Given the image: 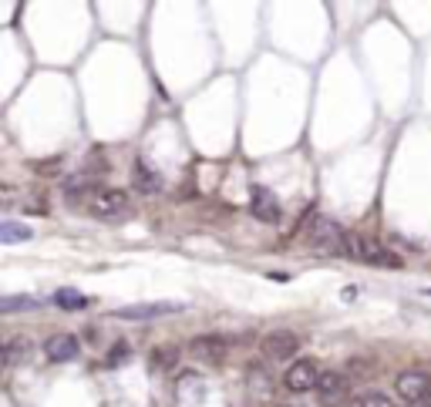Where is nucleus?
Segmentation results:
<instances>
[{
	"label": "nucleus",
	"mask_w": 431,
	"mask_h": 407,
	"mask_svg": "<svg viewBox=\"0 0 431 407\" xmlns=\"http://www.w3.org/2000/svg\"><path fill=\"white\" fill-rule=\"evenodd\" d=\"M418 407H431V401H425V404H418Z\"/></svg>",
	"instance_id": "6ab92c4d"
},
{
	"label": "nucleus",
	"mask_w": 431,
	"mask_h": 407,
	"mask_svg": "<svg viewBox=\"0 0 431 407\" xmlns=\"http://www.w3.org/2000/svg\"><path fill=\"white\" fill-rule=\"evenodd\" d=\"M317 391L324 397H337L341 391H347V377L337 374V370H324V374H320V381H317Z\"/></svg>",
	"instance_id": "4468645a"
},
{
	"label": "nucleus",
	"mask_w": 431,
	"mask_h": 407,
	"mask_svg": "<svg viewBox=\"0 0 431 407\" xmlns=\"http://www.w3.org/2000/svg\"><path fill=\"white\" fill-rule=\"evenodd\" d=\"M31 236H34V229H31V226H24V222H11V219H7V222H0V242H4V246L27 242Z\"/></svg>",
	"instance_id": "f8f14e48"
},
{
	"label": "nucleus",
	"mask_w": 431,
	"mask_h": 407,
	"mask_svg": "<svg viewBox=\"0 0 431 407\" xmlns=\"http://www.w3.org/2000/svg\"><path fill=\"white\" fill-rule=\"evenodd\" d=\"M250 209H253V216L260 219V222H277L280 219L277 195H273L270 189H263V185H256L253 189V202H250Z\"/></svg>",
	"instance_id": "9d476101"
},
{
	"label": "nucleus",
	"mask_w": 431,
	"mask_h": 407,
	"mask_svg": "<svg viewBox=\"0 0 431 407\" xmlns=\"http://www.w3.org/2000/svg\"><path fill=\"white\" fill-rule=\"evenodd\" d=\"M344 236H347V229H341L334 219L327 216H317L314 222H310V232H307V242L317 249V253H337L341 256L344 249Z\"/></svg>",
	"instance_id": "20e7f679"
},
{
	"label": "nucleus",
	"mask_w": 431,
	"mask_h": 407,
	"mask_svg": "<svg viewBox=\"0 0 431 407\" xmlns=\"http://www.w3.org/2000/svg\"><path fill=\"white\" fill-rule=\"evenodd\" d=\"M88 212L95 219H102V222H118V219H125L132 212V202H128V195L122 189H98L91 195Z\"/></svg>",
	"instance_id": "f03ea898"
},
{
	"label": "nucleus",
	"mask_w": 431,
	"mask_h": 407,
	"mask_svg": "<svg viewBox=\"0 0 431 407\" xmlns=\"http://www.w3.org/2000/svg\"><path fill=\"white\" fill-rule=\"evenodd\" d=\"M179 357H182V350L172 347V344H169V347H155V350H152V364L159 370H172L179 364Z\"/></svg>",
	"instance_id": "dca6fc26"
},
{
	"label": "nucleus",
	"mask_w": 431,
	"mask_h": 407,
	"mask_svg": "<svg viewBox=\"0 0 431 407\" xmlns=\"http://www.w3.org/2000/svg\"><path fill=\"white\" fill-rule=\"evenodd\" d=\"M4 360H7V367H21L31 360V340L27 337H14L4 344Z\"/></svg>",
	"instance_id": "9b49d317"
},
{
	"label": "nucleus",
	"mask_w": 431,
	"mask_h": 407,
	"mask_svg": "<svg viewBox=\"0 0 431 407\" xmlns=\"http://www.w3.org/2000/svg\"><path fill=\"white\" fill-rule=\"evenodd\" d=\"M44 354L51 364H68V360H75L78 357V337L71 333H54L44 340Z\"/></svg>",
	"instance_id": "1a4fd4ad"
},
{
	"label": "nucleus",
	"mask_w": 431,
	"mask_h": 407,
	"mask_svg": "<svg viewBox=\"0 0 431 407\" xmlns=\"http://www.w3.org/2000/svg\"><path fill=\"white\" fill-rule=\"evenodd\" d=\"M297 350H300V337L293 330H270L260 340V354L267 360H290Z\"/></svg>",
	"instance_id": "39448f33"
},
{
	"label": "nucleus",
	"mask_w": 431,
	"mask_h": 407,
	"mask_svg": "<svg viewBox=\"0 0 431 407\" xmlns=\"http://www.w3.org/2000/svg\"><path fill=\"white\" fill-rule=\"evenodd\" d=\"M135 185H139L142 192H159L162 189V178L155 175L152 168H149V162H145V158H139V162H135Z\"/></svg>",
	"instance_id": "ddd939ff"
},
{
	"label": "nucleus",
	"mask_w": 431,
	"mask_h": 407,
	"mask_svg": "<svg viewBox=\"0 0 431 407\" xmlns=\"http://www.w3.org/2000/svg\"><path fill=\"white\" fill-rule=\"evenodd\" d=\"M357 407H394L391 397H384L378 394V391H371V394H364L361 401H357Z\"/></svg>",
	"instance_id": "a211bd4d"
},
{
	"label": "nucleus",
	"mask_w": 431,
	"mask_h": 407,
	"mask_svg": "<svg viewBox=\"0 0 431 407\" xmlns=\"http://www.w3.org/2000/svg\"><path fill=\"white\" fill-rule=\"evenodd\" d=\"M317 381H320V370H317V360H297L287 374H283V384H287V391L293 394H304V391H317Z\"/></svg>",
	"instance_id": "423d86ee"
},
{
	"label": "nucleus",
	"mask_w": 431,
	"mask_h": 407,
	"mask_svg": "<svg viewBox=\"0 0 431 407\" xmlns=\"http://www.w3.org/2000/svg\"><path fill=\"white\" fill-rule=\"evenodd\" d=\"M394 391L411 407L425 404V401H431V374L428 370H405L394 377Z\"/></svg>",
	"instance_id": "7ed1b4c3"
},
{
	"label": "nucleus",
	"mask_w": 431,
	"mask_h": 407,
	"mask_svg": "<svg viewBox=\"0 0 431 407\" xmlns=\"http://www.w3.org/2000/svg\"><path fill=\"white\" fill-rule=\"evenodd\" d=\"M189 357L206 360V364H219V360L226 357V340L216 337V333H203V337H196L189 344Z\"/></svg>",
	"instance_id": "6e6552de"
},
{
	"label": "nucleus",
	"mask_w": 431,
	"mask_h": 407,
	"mask_svg": "<svg viewBox=\"0 0 431 407\" xmlns=\"http://www.w3.org/2000/svg\"><path fill=\"white\" fill-rule=\"evenodd\" d=\"M41 300H34V296H4L0 300V310L4 313H24V310H38Z\"/></svg>",
	"instance_id": "f3484780"
},
{
	"label": "nucleus",
	"mask_w": 431,
	"mask_h": 407,
	"mask_svg": "<svg viewBox=\"0 0 431 407\" xmlns=\"http://www.w3.org/2000/svg\"><path fill=\"white\" fill-rule=\"evenodd\" d=\"M54 303L61 306V310H85L88 306V296L81 290H71V286H61V290L54 293Z\"/></svg>",
	"instance_id": "2eb2a0df"
},
{
	"label": "nucleus",
	"mask_w": 431,
	"mask_h": 407,
	"mask_svg": "<svg viewBox=\"0 0 431 407\" xmlns=\"http://www.w3.org/2000/svg\"><path fill=\"white\" fill-rule=\"evenodd\" d=\"M341 256H347V259H357V263H371V266H388V269L401 266V259H398L391 249L378 246L371 236H361V232H347V236H344Z\"/></svg>",
	"instance_id": "f257e3e1"
},
{
	"label": "nucleus",
	"mask_w": 431,
	"mask_h": 407,
	"mask_svg": "<svg viewBox=\"0 0 431 407\" xmlns=\"http://www.w3.org/2000/svg\"><path fill=\"white\" fill-rule=\"evenodd\" d=\"M186 310V303H176V300H162V303H139V306H122L115 310V320H155V317H169V313H179Z\"/></svg>",
	"instance_id": "0eeeda50"
}]
</instances>
